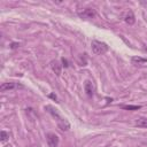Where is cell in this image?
Wrapping results in <instances>:
<instances>
[{
	"instance_id": "obj_1",
	"label": "cell",
	"mask_w": 147,
	"mask_h": 147,
	"mask_svg": "<svg viewBox=\"0 0 147 147\" xmlns=\"http://www.w3.org/2000/svg\"><path fill=\"white\" fill-rule=\"evenodd\" d=\"M45 109L55 118L57 126H59L62 131H68V130L70 129V123L68 122L67 118H64V117L61 116V114L59 113V110H57L56 108H54V107L51 106V105H47V106H45Z\"/></svg>"
},
{
	"instance_id": "obj_2",
	"label": "cell",
	"mask_w": 147,
	"mask_h": 147,
	"mask_svg": "<svg viewBox=\"0 0 147 147\" xmlns=\"http://www.w3.org/2000/svg\"><path fill=\"white\" fill-rule=\"evenodd\" d=\"M91 47H92V52L95 55H101L105 54L108 51V45L103 41H99V40H92L91 42Z\"/></svg>"
},
{
	"instance_id": "obj_3",
	"label": "cell",
	"mask_w": 147,
	"mask_h": 147,
	"mask_svg": "<svg viewBox=\"0 0 147 147\" xmlns=\"http://www.w3.org/2000/svg\"><path fill=\"white\" fill-rule=\"evenodd\" d=\"M78 15H79V17H82V18L90 20V18L95 17L96 11H95L94 8H90V7H87V8H84L83 10H78Z\"/></svg>"
},
{
	"instance_id": "obj_4",
	"label": "cell",
	"mask_w": 147,
	"mask_h": 147,
	"mask_svg": "<svg viewBox=\"0 0 147 147\" xmlns=\"http://www.w3.org/2000/svg\"><path fill=\"white\" fill-rule=\"evenodd\" d=\"M46 140H47L48 147H57L59 145V137L55 133H47Z\"/></svg>"
},
{
	"instance_id": "obj_5",
	"label": "cell",
	"mask_w": 147,
	"mask_h": 147,
	"mask_svg": "<svg viewBox=\"0 0 147 147\" xmlns=\"http://www.w3.org/2000/svg\"><path fill=\"white\" fill-rule=\"evenodd\" d=\"M16 87H22V85H17L16 83L14 82H5L0 85V91L1 92H6V91H10V90H14Z\"/></svg>"
},
{
	"instance_id": "obj_6",
	"label": "cell",
	"mask_w": 147,
	"mask_h": 147,
	"mask_svg": "<svg viewBox=\"0 0 147 147\" xmlns=\"http://www.w3.org/2000/svg\"><path fill=\"white\" fill-rule=\"evenodd\" d=\"M84 90H85V92H86V94L88 96H93L94 91H95V86H94L93 82L92 80H85V83H84Z\"/></svg>"
},
{
	"instance_id": "obj_7",
	"label": "cell",
	"mask_w": 147,
	"mask_h": 147,
	"mask_svg": "<svg viewBox=\"0 0 147 147\" xmlns=\"http://www.w3.org/2000/svg\"><path fill=\"white\" fill-rule=\"evenodd\" d=\"M123 18H124L125 23H127L129 25H132V24L136 22V17H134V14H133L132 10H127V11L124 14Z\"/></svg>"
},
{
	"instance_id": "obj_8",
	"label": "cell",
	"mask_w": 147,
	"mask_h": 147,
	"mask_svg": "<svg viewBox=\"0 0 147 147\" xmlns=\"http://www.w3.org/2000/svg\"><path fill=\"white\" fill-rule=\"evenodd\" d=\"M51 69L55 72V75L56 76H60L61 75V64H60V62L57 61V60H53V61H51Z\"/></svg>"
},
{
	"instance_id": "obj_9",
	"label": "cell",
	"mask_w": 147,
	"mask_h": 147,
	"mask_svg": "<svg viewBox=\"0 0 147 147\" xmlns=\"http://www.w3.org/2000/svg\"><path fill=\"white\" fill-rule=\"evenodd\" d=\"M136 125L139 127H147V117H139L136 121Z\"/></svg>"
},
{
	"instance_id": "obj_10",
	"label": "cell",
	"mask_w": 147,
	"mask_h": 147,
	"mask_svg": "<svg viewBox=\"0 0 147 147\" xmlns=\"http://www.w3.org/2000/svg\"><path fill=\"white\" fill-rule=\"evenodd\" d=\"M132 63H133V64L147 63V59H144V57H140V56H133V57H132Z\"/></svg>"
},
{
	"instance_id": "obj_11",
	"label": "cell",
	"mask_w": 147,
	"mask_h": 147,
	"mask_svg": "<svg viewBox=\"0 0 147 147\" xmlns=\"http://www.w3.org/2000/svg\"><path fill=\"white\" fill-rule=\"evenodd\" d=\"M122 109H126V110H138L141 108V106H132V105H123L121 106Z\"/></svg>"
},
{
	"instance_id": "obj_12",
	"label": "cell",
	"mask_w": 147,
	"mask_h": 147,
	"mask_svg": "<svg viewBox=\"0 0 147 147\" xmlns=\"http://www.w3.org/2000/svg\"><path fill=\"white\" fill-rule=\"evenodd\" d=\"M8 138H9V134H8L5 130H2V131H1V142H5Z\"/></svg>"
},
{
	"instance_id": "obj_13",
	"label": "cell",
	"mask_w": 147,
	"mask_h": 147,
	"mask_svg": "<svg viewBox=\"0 0 147 147\" xmlns=\"http://www.w3.org/2000/svg\"><path fill=\"white\" fill-rule=\"evenodd\" d=\"M61 61H62V63H63V67H65V68H67V67L69 65V64H68V61H67V60H65L64 57H63V59H62Z\"/></svg>"
},
{
	"instance_id": "obj_14",
	"label": "cell",
	"mask_w": 147,
	"mask_h": 147,
	"mask_svg": "<svg viewBox=\"0 0 147 147\" xmlns=\"http://www.w3.org/2000/svg\"><path fill=\"white\" fill-rule=\"evenodd\" d=\"M18 46H20V44H17V42H13L10 47H11V48H17Z\"/></svg>"
},
{
	"instance_id": "obj_15",
	"label": "cell",
	"mask_w": 147,
	"mask_h": 147,
	"mask_svg": "<svg viewBox=\"0 0 147 147\" xmlns=\"http://www.w3.org/2000/svg\"><path fill=\"white\" fill-rule=\"evenodd\" d=\"M48 96H49V98H51V99H54V100H56V99H57V98H56V95H55V94H54V93H51V94H49V95H48Z\"/></svg>"
},
{
	"instance_id": "obj_16",
	"label": "cell",
	"mask_w": 147,
	"mask_h": 147,
	"mask_svg": "<svg viewBox=\"0 0 147 147\" xmlns=\"http://www.w3.org/2000/svg\"><path fill=\"white\" fill-rule=\"evenodd\" d=\"M5 147H13V146H11V145H10V144H8V145H6V146H5Z\"/></svg>"
},
{
	"instance_id": "obj_17",
	"label": "cell",
	"mask_w": 147,
	"mask_h": 147,
	"mask_svg": "<svg viewBox=\"0 0 147 147\" xmlns=\"http://www.w3.org/2000/svg\"><path fill=\"white\" fill-rule=\"evenodd\" d=\"M32 147H40V146H32Z\"/></svg>"
}]
</instances>
